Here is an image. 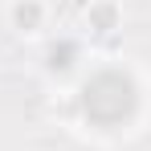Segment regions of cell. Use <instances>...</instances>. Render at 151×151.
<instances>
[{
	"label": "cell",
	"instance_id": "obj_1",
	"mask_svg": "<svg viewBox=\"0 0 151 151\" xmlns=\"http://www.w3.org/2000/svg\"><path fill=\"white\" fill-rule=\"evenodd\" d=\"M135 98H139L135 82L119 70H106V74H94L82 86V114L98 127H119L123 119H131Z\"/></svg>",
	"mask_w": 151,
	"mask_h": 151
},
{
	"label": "cell",
	"instance_id": "obj_2",
	"mask_svg": "<svg viewBox=\"0 0 151 151\" xmlns=\"http://www.w3.org/2000/svg\"><path fill=\"white\" fill-rule=\"evenodd\" d=\"M70 57H74V45H53L49 49V65L53 70H70V65H74Z\"/></svg>",
	"mask_w": 151,
	"mask_h": 151
},
{
	"label": "cell",
	"instance_id": "obj_3",
	"mask_svg": "<svg viewBox=\"0 0 151 151\" xmlns=\"http://www.w3.org/2000/svg\"><path fill=\"white\" fill-rule=\"evenodd\" d=\"M37 17H41L37 4H21V8H17V21H21V25H37Z\"/></svg>",
	"mask_w": 151,
	"mask_h": 151
}]
</instances>
